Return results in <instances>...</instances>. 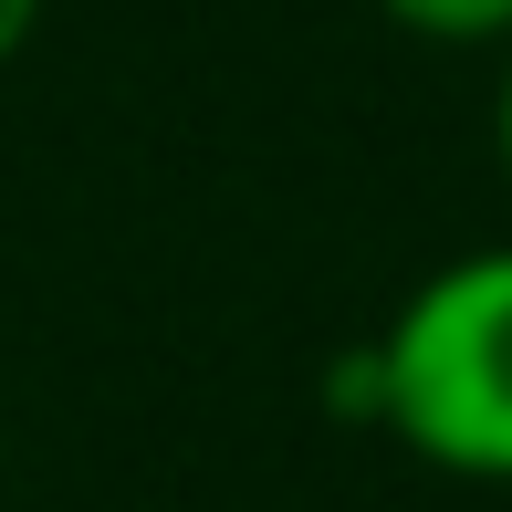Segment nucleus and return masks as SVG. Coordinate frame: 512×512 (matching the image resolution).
I'll return each mask as SVG.
<instances>
[{"label":"nucleus","instance_id":"obj_1","mask_svg":"<svg viewBox=\"0 0 512 512\" xmlns=\"http://www.w3.org/2000/svg\"><path fill=\"white\" fill-rule=\"evenodd\" d=\"M345 366L408 460L450 481H512V241L429 262Z\"/></svg>","mask_w":512,"mask_h":512},{"label":"nucleus","instance_id":"obj_2","mask_svg":"<svg viewBox=\"0 0 512 512\" xmlns=\"http://www.w3.org/2000/svg\"><path fill=\"white\" fill-rule=\"evenodd\" d=\"M387 32L439 42V53H502L512 42V0H377Z\"/></svg>","mask_w":512,"mask_h":512},{"label":"nucleus","instance_id":"obj_3","mask_svg":"<svg viewBox=\"0 0 512 512\" xmlns=\"http://www.w3.org/2000/svg\"><path fill=\"white\" fill-rule=\"evenodd\" d=\"M42 11H53V0H0V74H11V63L32 53V32H42Z\"/></svg>","mask_w":512,"mask_h":512},{"label":"nucleus","instance_id":"obj_4","mask_svg":"<svg viewBox=\"0 0 512 512\" xmlns=\"http://www.w3.org/2000/svg\"><path fill=\"white\" fill-rule=\"evenodd\" d=\"M492 147H502V178H512V42H502V95H492Z\"/></svg>","mask_w":512,"mask_h":512}]
</instances>
